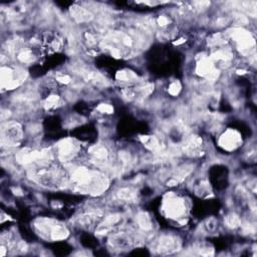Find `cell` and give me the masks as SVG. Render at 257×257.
<instances>
[{"label": "cell", "mask_w": 257, "mask_h": 257, "mask_svg": "<svg viewBox=\"0 0 257 257\" xmlns=\"http://www.w3.org/2000/svg\"><path fill=\"white\" fill-rule=\"evenodd\" d=\"M68 172V186L79 194L98 196L109 187V179L96 169L86 166H73Z\"/></svg>", "instance_id": "1"}, {"label": "cell", "mask_w": 257, "mask_h": 257, "mask_svg": "<svg viewBox=\"0 0 257 257\" xmlns=\"http://www.w3.org/2000/svg\"><path fill=\"white\" fill-rule=\"evenodd\" d=\"M32 227L40 238L47 241H61L69 236L68 228L63 223L52 218H37L33 221Z\"/></svg>", "instance_id": "2"}, {"label": "cell", "mask_w": 257, "mask_h": 257, "mask_svg": "<svg viewBox=\"0 0 257 257\" xmlns=\"http://www.w3.org/2000/svg\"><path fill=\"white\" fill-rule=\"evenodd\" d=\"M162 211L168 219L176 222H182L187 218L189 208L187 201L183 197L175 194L174 192H170L166 194L163 199Z\"/></svg>", "instance_id": "3"}, {"label": "cell", "mask_w": 257, "mask_h": 257, "mask_svg": "<svg viewBox=\"0 0 257 257\" xmlns=\"http://www.w3.org/2000/svg\"><path fill=\"white\" fill-rule=\"evenodd\" d=\"M81 145L72 138H65L55 144L53 154L57 162L70 164L79 157Z\"/></svg>", "instance_id": "4"}, {"label": "cell", "mask_w": 257, "mask_h": 257, "mask_svg": "<svg viewBox=\"0 0 257 257\" xmlns=\"http://www.w3.org/2000/svg\"><path fill=\"white\" fill-rule=\"evenodd\" d=\"M24 138L21 124L15 120H6L1 124V146L2 148L18 147Z\"/></svg>", "instance_id": "5"}, {"label": "cell", "mask_w": 257, "mask_h": 257, "mask_svg": "<svg viewBox=\"0 0 257 257\" xmlns=\"http://www.w3.org/2000/svg\"><path fill=\"white\" fill-rule=\"evenodd\" d=\"M27 78V72L24 68L2 65L0 70V80L2 89H15L19 87Z\"/></svg>", "instance_id": "6"}, {"label": "cell", "mask_w": 257, "mask_h": 257, "mask_svg": "<svg viewBox=\"0 0 257 257\" xmlns=\"http://www.w3.org/2000/svg\"><path fill=\"white\" fill-rule=\"evenodd\" d=\"M229 34L235 42L237 49L243 55H250L254 51L255 40L249 31L242 27H236L233 28Z\"/></svg>", "instance_id": "7"}, {"label": "cell", "mask_w": 257, "mask_h": 257, "mask_svg": "<svg viewBox=\"0 0 257 257\" xmlns=\"http://www.w3.org/2000/svg\"><path fill=\"white\" fill-rule=\"evenodd\" d=\"M89 162L97 169H106L111 164V155L109 149L102 144L94 145L87 151Z\"/></svg>", "instance_id": "8"}, {"label": "cell", "mask_w": 257, "mask_h": 257, "mask_svg": "<svg viewBox=\"0 0 257 257\" xmlns=\"http://www.w3.org/2000/svg\"><path fill=\"white\" fill-rule=\"evenodd\" d=\"M153 247L158 254H172L181 250V240L176 235L163 234L155 240Z\"/></svg>", "instance_id": "9"}, {"label": "cell", "mask_w": 257, "mask_h": 257, "mask_svg": "<svg viewBox=\"0 0 257 257\" xmlns=\"http://www.w3.org/2000/svg\"><path fill=\"white\" fill-rule=\"evenodd\" d=\"M242 144L241 134L234 128H227L223 132L218 140V145L227 152H232L238 149Z\"/></svg>", "instance_id": "10"}, {"label": "cell", "mask_w": 257, "mask_h": 257, "mask_svg": "<svg viewBox=\"0 0 257 257\" xmlns=\"http://www.w3.org/2000/svg\"><path fill=\"white\" fill-rule=\"evenodd\" d=\"M103 211L100 209H94L86 211L76 217V224L85 230L96 228L103 218Z\"/></svg>", "instance_id": "11"}, {"label": "cell", "mask_w": 257, "mask_h": 257, "mask_svg": "<svg viewBox=\"0 0 257 257\" xmlns=\"http://www.w3.org/2000/svg\"><path fill=\"white\" fill-rule=\"evenodd\" d=\"M136 237L133 236L130 232H116L109 236L108 238V245L111 250H127L130 249L135 243Z\"/></svg>", "instance_id": "12"}, {"label": "cell", "mask_w": 257, "mask_h": 257, "mask_svg": "<svg viewBox=\"0 0 257 257\" xmlns=\"http://www.w3.org/2000/svg\"><path fill=\"white\" fill-rule=\"evenodd\" d=\"M196 71L200 76L205 77L208 81H214L219 75L215 67V62L210 57H203L196 66Z\"/></svg>", "instance_id": "13"}, {"label": "cell", "mask_w": 257, "mask_h": 257, "mask_svg": "<svg viewBox=\"0 0 257 257\" xmlns=\"http://www.w3.org/2000/svg\"><path fill=\"white\" fill-rule=\"evenodd\" d=\"M135 224L140 234H150L154 228V224L151 216L144 211H141L136 215Z\"/></svg>", "instance_id": "14"}, {"label": "cell", "mask_w": 257, "mask_h": 257, "mask_svg": "<svg viewBox=\"0 0 257 257\" xmlns=\"http://www.w3.org/2000/svg\"><path fill=\"white\" fill-rule=\"evenodd\" d=\"M114 198L120 203H134L138 200V192L132 187H121L114 192Z\"/></svg>", "instance_id": "15"}, {"label": "cell", "mask_w": 257, "mask_h": 257, "mask_svg": "<svg viewBox=\"0 0 257 257\" xmlns=\"http://www.w3.org/2000/svg\"><path fill=\"white\" fill-rule=\"evenodd\" d=\"M70 15L77 23H88L92 20V13L85 7L74 5L70 8Z\"/></svg>", "instance_id": "16"}, {"label": "cell", "mask_w": 257, "mask_h": 257, "mask_svg": "<svg viewBox=\"0 0 257 257\" xmlns=\"http://www.w3.org/2000/svg\"><path fill=\"white\" fill-rule=\"evenodd\" d=\"M141 142L147 149L156 154L165 150L160 139L156 136H143L141 137Z\"/></svg>", "instance_id": "17"}, {"label": "cell", "mask_w": 257, "mask_h": 257, "mask_svg": "<svg viewBox=\"0 0 257 257\" xmlns=\"http://www.w3.org/2000/svg\"><path fill=\"white\" fill-rule=\"evenodd\" d=\"M115 78L119 81L123 82H133L138 79V74L130 69H122L116 72Z\"/></svg>", "instance_id": "18"}, {"label": "cell", "mask_w": 257, "mask_h": 257, "mask_svg": "<svg viewBox=\"0 0 257 257\" xmlns=\"http://www.w3.org/2000/svg\"><path fill=\"white\" fill-rule=\"evenodd\" d=\"M17 59L21 62V63H29V62H32L35 58V55L33 53V51L31 49H20L18 52H17Z\"/></svg>", "instance_id": "19"}, {"label": "cell", "mask_w": 257, "mask_h": 257, "mask_svg": "<svg viewBox=\"0 0 257 257\" xmlns=\"http://www.w3.org/2000/svg\"><path fill=\"white\" fill-rule=\"evenodd\" d=\"M241 219L235 213H230L225 217V225L230 229H235L241 227Z\"/></svg>", "instance_id": "20"}, {"label": "cell", "mask_w": 257, "mask_h": 257, "mask_svg": "<svg viewBox=\"0 0 257 257\" xmlns=\"http://www.w3.org/2000/svg\"><path fill=\"white\" fill-rule=\"evenodd\" d=\"M59 102V96L57 94H51L49 95L45 100H44V107L46 109H51V108H54L56 107V105L58 104Z\"/></svg>", "instance_id": "21"}, {"label": "cell", "mask_w": 257, "mask_h": 257, "mask_svg": "<svg viewBox=\"0 0 257 257\" xmlns=\"http://www.w3.org/2000/svg\"><path fill=\"white\" fill-rule=\"evenodd\" d=\"M181 90H182V84L179 80H174L173 82H171L168 88V92L173 96L178 95Z\"/></svg>", "instance_id": "22"}, {"label": "cell", "mask_w": 257, "mask_h": 257, "mask_svg": "<svg viewBox=\"0 0 257 257\" xmlns=\"http://www.w3.org/2000/svg\"><path fill=\"white\" fill-rule=\"evenodd\" d=\"M96 109L101 113H112L113 112V107L108 103H100Z\"/></svg>", "instance_id": "23"}, {"label": "cell", "mask_w": 257, "mask_h": 257, "mask_svg": "<svg viewBox=\"0 0 257 257\" xmlns=\"http://www.w3.org/2000/svg\"><path fill=\"white\" fill-rule=\"evenodd\" d=\"M55 79H56V81H58V82H60V83H62V84H68V83L71 82V77H70V75H68V74H63V73L56 75Z\"/></svg>", "instance_id": "24"}, {"label": "cell", "mask_w": 257, "mask_h": 257, "mask_svg": "<svg viewBox=\"0 0 257 257\" xmlns=\"http://www.w3.org/2000/svg\"><path fill=\"white\" fill-rule=\"evenodd\" d=\"M169 23H170V19H169L167 16H165V15H161V16H159L158 19H157V24H158L159 26H161V27H165V26H167Z\"/></svg>", "instance_id": "25"}]
</instances>
